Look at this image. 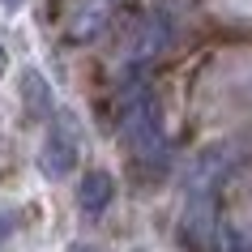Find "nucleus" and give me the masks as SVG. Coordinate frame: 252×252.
<instances>
[{"label": "nucleus", "instance_id": "obj_4", "mask_svg": "<svg viewBox=\"0 0 252 252\" xmlns=\"http://www.w3.org/2000/svg\"><path fill=\"white\" fill-rule=\"evenodd\" d=\"M22 103H26V111H30L34 120H47V116L56 111V94H52L47 77H43L34 64L22 73Z\"/></svg>", "mask_w": 252, "mask_h": 252}, {"label": "nucleus", "instance_id": "obj_5", "mask_svg": "<svg viewBox=\"0 0 252 252\" xmlns=\"http://www.w3.org/2000/svg\"><path fill=\"white\" fill-rule=\"evenodd\" d=\"M218 239H222V244H218V252H252V244H244V239H239L235 231H231V226H226V231H222Z\"/></svg>", "mask_w": 252, "mask_h": 252}, {"label": "nucleus", "instance_id": "obj_6", "mask_svg": "<svg viewBox=\"0 0 252 252\" xmlns=\"http://www.w3.org/2000/svg\"><path fill=\"white\" fill-rule=\"evenodd\" d=\"M68 252H103V248H94V244H86V239H73V244H68Z\"/></svg>", "mask_w": 252, "mask_h": 252}, {"label": "nucleus", "instance_id": "obj_2", "mask_svg": "<svg viewBox=\"0 0 252 252\" xmlns=\"http://www.w3.org/2000/svg\"><path fill=\"white\" fill-rule=\"evenodd\" d=\"M77 124L64 116V111H52L47 116V137H43L39 146V171L47 175V180H64V175H73V167H77Z\"/></svg>", "mask_w": 252, "mask_h": 252}, {"label": "nucleus", "instance_id": "obj_3", "mask_svg": "<svg viewBox=\"0 0 252 252\" xmlns=\"http://www.w3.org/2000/svg\"><path fill=\"white\" fill-rule=\"evenodd\" d=\"M77 201H81V210L90 214H103L111 201H116V175H107V171H86L81 175V184H77Z\"/></svg>", "mask_w": 252, "mask_h": 252}, {"label": "nucleus", "instance_id": "obj_1", "mask_svg": "<svg viewBox=\"0 0 252 252\" xmlns=\"http://www.w3.org/2000/svg\"><path fill=\"white\" fill-rule=\"evenodd\" d=\"M120 137H124V146L128 154L141 162H158L167 154V137H162V116L154 98H137V103L124 107V116H120Z\"/></svg>", "mask_w": 252, "mask_h": 252}, {"label": "nucleus", "instance_id": "obj_7", "mask_svg": "<svg viewBox=\"0 0 252 252\" xmlns=\"http://www.w3.org/2000/svg\"><path fill=\"white\" fill-rule=\"evenodd\" d=\"M4 73H9V52L0 47V77H4Z\"/></svg>", "mask_w": 252, "mask_h": 252}, {"label": "nucleus", "instance_id": "obj_8", "mask_svg": "<svg viewBox=\"0 0 252 252\" xmlns=\"http://www.w3.org/2000/svg\"><path fill=\"white\" fill-rule=\"evenodd\" d=\"M17 4H22V0H4V9H17Z\"/></svg>", "mask_w": 252, "mask_h": 252}]
</instances>
